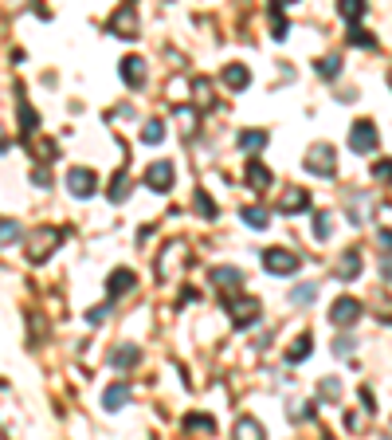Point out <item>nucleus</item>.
<instances>
[{"instance_id": "nucleus-20", "label": "nucleus", "mask_w": 392, "mask_h": 440, "mask_svg": "<svg viewBox=\"0 0 392 440\" xmlns=\"http://www.w3.org/2000/svg\"><path fill=\"white\" fill-rule=\"evenodd\" d=\"M235 436L255 440V436H267V432H263V425H259L255 417H244V420H235Z\"/></svg>"}, {"instance_id": "nucleus-32", "label": "nucleus", "mask_w": 392, "mask_h": 440, "mask_svg": "<svg viewBox=\"0 0 392 440\" xmlns=\"http://www.w3.org/2000/svg\"><path fill=\"white\" fill-rule=\"evenodd\" d=\"M314 295H318V287L306 283V287H294L290 291V303H302V307H306V303H314Z\"/></svg>"}, {"instance_id": "nucleus-18", "label": "nucleus", "mask_w": 392, "mask_h": 440, "mask_svg": "<svg viewBox=\"0 0 392 440\" xmlns=\"http://www.w3.org/2000/svg\"><path fill=\"white\" fill-rule=\"evenodd\" d=\"M235 142H239V150H244V153H255V150H263V146H267V134L263 130H244Z\"/></svg>"}, {"instance_id": "nucleus-31", "label": "nucleus", "mask_w": 392, "mask_h": 440, "mask_svg": "<svg viewBox=\"0 0 392 440\" xmlns=\"http://www.w3.org/2000/svg\"><path fill=\"white\" fill-rule=\"evenodd\" d=\"M192 205H196V212H200V216H216V200L208 197L204 189L196 193V200H192Z\"/></svg>"}, {"instance_id": "nucleus-34", "label": "nucleus", "mask_w": 392, "mask_h": 440, "mask_svg": "<svg viewBox=\"0 0 392 440\" xmlns=\"http://www.w3.org/2000/svg\"><path fill=\"white\" fill-rule=\"evenodd\" d=\"M349 43H353V48H377V40H372L369 32H361V28L349 32Z\"/></svg>"}, {"instance_id": "nucleus-28", "label": "nucleus", "mask_w": 392, "mask_h": 440, "mask_svg": "<svg viewBox=\"0 0 392 440\" xmlns=\"http://www.w3.org/2000/svg\"><path fill=\"white\" fill-rule=\"evenodd\" d=\"M16 240H20V224L16 220H0V248H8Z\"/></svg>"}, {"instance_id": "nucleus-42", "label": "nucleus", "mask_w": 392, "mask_h": 440, "mask_svg": "<svg viewBox=\"0 0 392 440\" xmlns=\"http://www.w3.org/2000/svg\"><path fill=\"white\" fill-rule=\"evenodd\" d=\"M274 4H298V0H274Z\"/></svg>"}, {"instance_id": "nucleus-21", "label": "nucleus", "mask_w": 392, "mask_h": 440, "mask_svg": "<svg viewBox=\"0 0 392 440\" xmlns=\"http://www.w3.org/2000/svg\"><path fill=\"white\" fill-rule=\"evenodd\" d=\"M365 8H369L365 0H337V12H342L345 20H361V16H365Z\"/></svg>"}, {"instance_id": "nucleus-12", "label": "nucleus", "mask_w": 392, "mask_h": 440, "mask_svg": "<svg viewBox=\"0 0 392 440\" xmlns=\"http://www.w3.org/2000/svg\"><path fill=\"white\" fill-rule=\"evenodd\" d=\"M212 283L220 291H239L244 287V271L239 268H212Z\"/></svg>"}, {"instance_id": "nucleus-2", "label": "nucleus", "mask_w": 392, "mask_h": 440, "mask_svg": "<svg viewBox=\"0 0 392 440\" xmlns=\"http://www.w3.org/2000/svg\"><path fill=\"white\" fill-rule=\"evenodd\" d=\"M59 236H63L59 228H51V232H48V228H39L36 236H31V244H28V260H31V263H43L51 252H55Z\"/></svg>"}, {"instance_id": "nucleus-17", "label": "nucleus", "mask_w": 392, "mask_h": 440, "mask_svg": "<svg viewBox=\"0 0 392 440\" xmlns=\"http://www.w3.org/2000/svg\"><path fill=\"white\" fill-rule=\"evenodd\" d=\"M102 401H106V409H122V405L130 401V385H126V381H114V385H106Z\"/></svg>"}, {"instance_id": "nucleus-13", "label": "nucleus", "mask_w": 392, "mask_h": 440, "mask_svg": "<svg viewBox=\"0 0 392 440\" xmlns=\"http://www.w3.org/2000/svg\"><path fill=\"white\" fill-rule=\"evenodd\" d=\"M122 79H126V87H141L146 83V63L137 60V55H126L122 60Z\"/></svg>"}, {"instance_id": "nucleus-37", "label": "nucleus", "mask_w": 392, "mask_h": 440, "mask_svg": "<svg viewBox=\"0 0 392 440\" xmlns=\"http://www.w3.org/2000/svg\"><path fill=\"white\" fill-rule=\"evenodd\" d=\"M31 181H36L39 189H48V185H51V173H48V170H31Z\"/></svg>"}, {"instance_id": "nucleus-11", "label": "nucleus", "mask_w": 392, "mask_h": 440, "mask_svg": "<svg viewBox=\"0 0 392 440\" xmlns=\"http://www.w3.org/2000/svg\"><path fill=\"white\" fill-rule=\"evenodd\" d=\"M306 209H310V193L306 189H286L283 200H279V212H283V216H298V212H306Z\"/></svg>"}, {"instance_id": "nucleus-22", "label": "nucleus", "mask_w": 392, "mask_h": 440, "mask_svg": "<svg viewBox=\"0 0 392 440\" xmlns=\"http://www.w3.org/2000/svg\"><path fill=\"white\" fill-rule=\"evenodd\" d=\"M165 138V122H146V126H141V142H146V146H157V142Z\"/></svg>"}, {"instance_id": "nucleus-33", "label": "nucleus", "mask_w": 392, "mask_h": 440, "mask_svg": "<svg viewBox=\"0 0 392 440\" xmlns=\"http://www.w3.org/2000/svg\"><path fill=\"white\" fill-rule=\"evenodd\" d=\"M318 393H322V397H330V401H337V397H342V381H337V378H326L322 385H318Z\"/></svg>"}, {"instance_id": "nucleus-14", "label": "nucleus", "mask_w": 392, "mask_h": 440, "mask_svg": "<svg viewBox=\"0 0 392 440\" xmlns=\"http://www.w3.org/2000/svg\"><path fill=\"white\" fill-rule=\"evenodd\" d=\"M137 358H141V350H137L134 342H122V346H118V350L110 354V366H114V370H130V366H134Z\"/></svg>"}, {"instance_id": "nucleus-30", "label": "nucleus", "mask_w": 392, "mask_h": 440, "mask_svg": "<svg viewBox=\"0 0 392 440\" xmlns=\"http://www.w3.org/2000/svg\"><path fill=\"white\" fill-rule=\"evenodd\" d=\"M330 232H333L330 212H318V216H314V236H318V240H330Z\"/></svg>"}, {"instance_id": "nucleus-6", "label": "nucleus", "mask_w": 392, "mask_h": 440, "mask_svg": "<svg viewBox=\"0 0 392 440\" xmlns=\"http://www.w3.org/2000/svg\"><path fill=\"white\" fill-rule=\"evenodd\" d=\"M333 275H337L342 283L361 280V248H345L342 260H337V268H333Z\"/></svg>"}, {"instance_id": "nucleus-29", "label": "nucleus", "mask_w": 392, "mask_h": 440, "mask_svg": "<svg viewBox=\"0 0 392 440\" xmlns=\"http://www.w3.org/2000/svg\"><path fill=\"white\" fill-rule=\"evenodd\" d=\"M318 75H322V79H337V75H342V60H337V55L318 60Z\"/></svg>"}, {"instance_id": "nucleus-25", "label": "nucleus", "mask_w": 392, "mask_h": 440, "mask_svg": "<svg viewBox=\"0 0 392 440\" xmlns=\"http://www.w3.org/2000/svg\"><path fill=\"white\" fill-rule=\"evenodd\" d=\"M244 224L247 228H267V224H271V216H267V209H244Z\"/></svg>"}, {"instance_id": "nucleus-7", "label": "nucleus", "mask_w": 392, "mask_h": 440, "mask_svg": "<svg viewBox=\"0 0 392 440\" xmlns=\"http://www.w3.org/2000/svg\"><path fill=\"white\" fill-rule=\"evenodd\" d=\"M357 319H361V303L349 299V295H345V299H337V303L330 307V322H333V326H353Z\"/></svg>"}, {"instance_id": "nucleus-4", "label": "nucleus", "mask_w": 392, "mask_h": 440, "mask_svg": "<svg viewBox=\"0 0 392 440\" xmlns=\"http://www.w3.org/2000/svg\"><path fill=\"white\" fill-rule=\"evenodd\" d=\"M306 170H310V173H318V177H330V173L337 170L333 146H314V150L306 153Z\"/></svg>"}, {"instance_id": "nucleus-5", "label": "nucleus", "mask_w": 392, "mask_h": 440, "mask_svg": "<svg viewBox=\"0 0 392 440\" xmlns=\"http://www.w3.org/2000/svg\"><path fill=\"white\" fill-rule=\"evenodd\" d=\"M110 28H114V36H122V40L137 36V8H134V0H126V4L110 16Z\"/></svg>"}, {"instance_id": "nucleus-27", "label": "nucleus", "mask_w": 392, "mask_h": 440, "mask_svg": "<svg viewBox=\"0 0 392 440\" xmlns=\"http://www.w3.org/2000/svg\"><path fill=\"white\" fill-rule=\"evenodd\" d=\"M306 358H310V334H302V338L286 350V362H306Z\"/></svg>"}, {"instance_id": "nucleus-10", "label": "nucleus", "mask_w": 392, "mask_h": 440, "mask_svg": "<svg viewBox=\"0 0 392 440\" xmlns=\"http://www.w3.org/2000/svg\"><path fill=\"white\" fill-rule=\"evenodd\" d=\"M259 299H239V303H232V322H235V330H244V326H255L259 322Z\"/></svg>"}, {"instance_id": "nucleus-23", "label": "nucleus", "mask_w": 392, "mask_h": 440, "mask_svg": "<svg viewBox=\"0 0 392 440\" xmlns=\"http://www.w3.org/2000/svg\"><path fill=\"white\" fill-rule=\"evenodd\" d=\"M185 429H188V432H196V429L212 432V429H216V420L208 417V413H188V417H185Z\"/></svg>"}, {"instance_id": "nucleus-15", "label": "nucleus", "mask_w": 392, "mask_h": 440, "mask_svg": "<svg viewBox=\"0 0 392 440\" xmlns=\"http://www.w3.org/2000/svg\"><path fill=\"white\" fill-rule=\"evenodd\" d=\"M134 271H130V268H118L114 271V275H110V280H106V291H110V299H114V295H126V291L130 287H134Z\"/></svg>"}, {"instance_id": "nucleus-40", "label": "nucleus", "mask_w": 392, "mask_h": 440, "mask_svg": "<svg viewBox=\"0 0 392 440\" xmlns=\"http://www.w3.org/2000/svg\"><path fill=\"white\" fill-rule=\"evenodd\" d=\"M8 150V138H4V126H0V153Z\"/></svg>"}, {"instance_id": "nucleus-8", "label": "nucleus", "mask_w": 392, "mask_h": 440, "mask_svg": "<svg viewBox=\"0 0 392 440\" xmlns=\"http://www.w3.org/2000/svg\"><path fill=\"white\" fill-rule=\"evenodd\" d=\"M349 146H353L357 153H372V150H377V126L361 118V122L349 130Z\"/></svg>"}, {"instance_id": "nucleus-1", "label": "nucleus", "mask_w": 392, "mask_h": 440, "mask_svg": "<svg viewBox=\"0 0 392 440\" xmlns=\"http://www.w3.org/2000/svg\"><path fill=\"white\" fill-rule=\"evenodd\" d=\"M298 256H294L290 248H267L263 252V268L271 271V275H290V271H298Z\"/></svg>"}, {"instance_id": "nucleus-35", "label": "nucleus", "mask_w": 392, "mask_h": 440, "mask_svg": "<svg viewBox=\"0 0 392 440\" xmlns=\"http://www.w3.org/2000/svg\"><path fill=\"white\" fill-rule=\"evenodd\" d=\"M372 177H377V181H392V161H377V165H372Z\"/></svg>"}, {"instance_id": "nucleus-19", "label": "nucleus", "mask_w": 392, "mask_h": 440, "mask_svg": "<svg viewBox=\"0 0 392 440\" xmlns=\"http://www.w3.org/2000/svg\"><path fill=\"white\" fill-rule=\"evenodd\" d=\"M247 185H251V189H267V185H271V170L259 165V161H251V165H247Z\"/></svg>"}, {"instance_id": "nucleus-24", "label": "nucleus", "mask_w": 392, "mask_h": 440, "mask_svg": "<svg viewBox=\"0 0 392 440\" xmlns=\"http://www.w3.org/2000/svg\"><path fill=\"white\" fill-rule=\"evenodd\" d=\"M39 126V118H36V110L28 106V102H24V95H20V130L24 134H31Z\"/></svg>"}, {"instance_id": "nucleus-9", "label": "nucleus", "mask_w": 392, "mask_h": 440, "mask_svg": "<svg viewBox=\"0 0 392 440\" xmlns=\"http://www.w3.org/2000/svg\"><path fill=\"white\" fill-rule=\"evenodd\" d=\"M94 185H98V177L90 170H71L67 173V189H71V197H78V200L94 197Z\"/></svg>"}, {"instance_id": "nucleus-39", "label": "nucleus", "mask_w": 392, "mask_h": 440, "mask_svg": "<svg viewBox=\"0 0 392 440\" xmlns=\"http://www.w3.org/2000/svg\"><path fill=\"white\" fill-rule=\"evenodd\" d=\"M377 240H381L384 252H392V228H381V232H377Z\"/></svg>"}, {"instance_id": "nucleus-43", "label": "nucleus", "mask_w": 392, "mask_h": 440, "mask_svg": "<svg viewBox=\"0 0 392 440\" xmlns=\"http://www.w3.org/2000/svg\"><path fill=\"white\" fill-rule=\"evenodd\" d=\"M388 83H392V75H388Z\"/></svg>"}, {"instance_id": "nucleus-16", "label": "nucleus", "mask_w": 392, "mask_h": 440, "mask_svg": "<svg viewBox=\"0 0 392 440\" xmlns=\"http://www.w3.org/2000/svg\"><path fill=\"white\" fill-rule=\"evenodd\" d=\"M224 83L232 90H244L247 83H251V71H247L244 63H227V67H224Z\"/></svg>"}, {"instance_id": "nucleus-36", "label": "nucleus", "mask_w": 392, "mask_h": 440, "mask_svg": "<svg viewBox=\"0 0 392 440\" xmlns=\"http://www.w3.org/2000/svg\"><path fill=\"white\" fill-rule=\"evenodd\" d=\"M110 310H114V299H110V303H102V307H94V310L87 315V319H90V322H102V319L110 315Z\"/></svg>"}, {"instance_id": "nucleus-41", "label": "nucleus", "mask_w": 392, "mask_h": 440, "mask_svg": "<svg viewBox=\"0 0 392 440\" xmlns=\"http://www.w3.org/2000/svg\"><path fill=\"white\" fill-rule=\"evenodd\" d=\"M384 280H392V260H388V263H384Z\"/></svg>"}, {"instance_id": "nucleus-38", "label": "nucleus", "mask_w": 392, "mask_h": 440, "mask_svg": "<svg viewBox=\"0 0 392 440\" xmlns=\"http://www.w3.org/2000/svg\"><path fill=\"white\" fill-rule=\"evenodd\" d=\"M333 350L342 354V358H345V354H353V338H349V334H345V338H337V346H333Z\"/></svg>"}, {"instance_id": "nucleus-3", "label": "nucleus", "mask_w": 392, "mask_h": 440, "mask_svg": "<svg viewBox=\"0 0 392 440\" xmlns=\"http://www.w3.org/2000/svg\"><path fill=\"white\" fill-rule=\"evenodd\" d=\"M173 181H176L173 161H153V165L146 170V185L153 193H169V189H173Z\"/></svg>"}, {"instance_id": "nucleus-26", "label": "nucleus", "mask_w": 392, "mask_h": 440, "mask_svg": "<svg viewBox=\"0 0 392 440\" xmlns=\"http://www.w3.org/2000/svg\"><path fill=\"white\" fill-rule=\"evenodd\" d=\"M126 197H130V181H126V173H118V177L110 181V200H114V205H122Z\"/></svg>"}]
</instances>
